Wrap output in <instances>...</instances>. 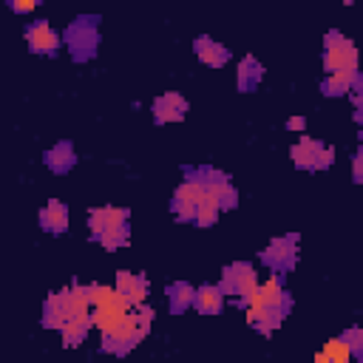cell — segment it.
I'll list each match as a JSON object with an SVG mask.
<instances>
[{
  "label": "cell",
  "mask_w": 363,
  "mask_h": 363,
  "mask_svg": "<svg viewBox=\"0 0 363 363\" xmlns=\"http://www.w3.org/2000/svg\"><path fill=\"white\" fill-rule=\"evenodd\" d=\"M289 156L298 167H306V170H326L335 162V150L312 136H301V142L292 145Z\"/></svg>",
  "instance_id": "obj_1"
},
{
  "label": "cell",
  "mask_w": 363,
  "mask_h": 363,
  "mask_svg": "<svg viewBox=\"0 0 363 363\" xmlns=\"http://www.w3.org/2000/svg\"><path fill=\"white\" fill-rule=\"evenodd\" d=\"M221 292L224 295H238L241 303H247L258 286V278H255V269L244 261H235L230 267H224V275H221Z\"/></svg>",
  "instance_id": "obj_2"
},
{
  "label": "cell",
  "mask_w": 363,
  "mask_h": 363,
  "mask_svg": "<svg viewBox=\"0 0 363 363\" xmlns=\"http://www.w3.org/2000/svg\"><path fill=\"white\" fill-rule=\"evenodd\" d=\"M65 43H68V48L74 51L77 60L91 57L96 51V26H94V20H77V23H71L68 31H65Z\"/></svg>",
  "instance_id": "obj_3"
},
{
  "label": "cell",
  "mask_w": 363,
  "mask_h": 363,
  "mask_svg": "<svg viewBox=\"0 0 363 363\" xmlns=\"http://www.w3.org/2000/svg\"><path fill=\"white\" fill-rule=\"evenodd\" d=\"M204 196V187L196 176L187 173V179L176 187V196H173V213L182 218V221H193V213H196V204L199 199Z\"/></svg>",
  "instance_id": "obj_4"
},
{
  "label": "cell",
  "mask_w": 363,
  "mask_h": 363,
  "mask_svg": "<svg viewBox=\"0 0 363 363\" xmlns=\"http://www.w3.org/2000/svg\"><path fill=\"white\" fill-rule=\"evenodd\" d=\"M264 264L272 267V269H286L298 261V238L295 235H286V238H272L269 247L261 252Z\"/></svg>",
  "instance_id": "obj_5"
},
{
  "label": "cell",
  "mask_w": 363,
  "mask_h": 363,
  "mask_svg": "<svg viewBox=\"0 0 363 363\" xmlns=\"http://www.w3.org/2000/svg\"><path fill=\"white\" fill-rule=\"evenodd\" d=\"M26 37H28L31 51H37V54H54V51L60 48V34H57L45 20L31 23L28 31H26Z\"/></svg>",
  "instance_id": "obj_6"
},
{
  "label": "cell",
  "mask_w": 363,
  "mask_h": 363,
  "mask_svg": "<svg viewBox=\"0 0 363 363\" xmlns=\"http://www.w3.org/2000/svg\"><path fill=\"white\" fill-rule=\"evenodd\" d=\"M130 306H136V303H145V298H147V278L145 275H136V272H119L116 275V286H113Z\"/></svg>",
  "instance_id": "obj_7"
},
{
  "label": "cell",
  "mask_w": 363,
  "mask_h": 363,
  "mask_svg": "<svg viewBox=\"0 0 363 363\" xmlns=\"http://www.w3.org/2000/svg\"><path fill=\"white\" fill-rule=\"evenodd\" d=\"M68 318H71V298H68V289L48 295L45 309H43V323H45L48 329H60Z\"/></svg>",
  "instance_id": "obj_8"
},
{
  "label": "cell",
  "mask_w": 363,
  "mask_h": 363,
  "mask_svg": "<svg viewBox=\"0 0 363 363\" xmlns=\"http://www.w3.org/2000/svg\"><path fill=\"white\" fill-rule=\"evenodd\" d=\"M122 224H128V210H122V207H96L88 216V227H91L94 238L99 233H105L111 227H122Z\"/></svg>",
  "instance_id": "obj_9"
},
{
  "label": "cell",
  "mask_w": 363,
  "mask_h": 363,
  "mask_svg": "<svg viewBox=\"0 0 363 363\" xmlns=\"http://www.w3.org/2000/svg\"><path fill=\"white\" fill-rule=\"evenodd\" d=\"M187 111V99L179 96V94H162L156 102H153V119L162 125V122H179Z\"/></svg>",
  "instance_id": "obj_10"
},
{
  "label": "cell",
  "mask_w": 363,
  "mask_h": 363,
  "mask_svg": "<svg viewBox=\"0 0 363 363\" xmlns=\"http://www.w3.org/2000/svg\"><path fill=\"white\" fill-rule=\"evenodd\" d=\"M323 68H326V74H332V71H354L357 68L354 45L349 43V45H340V48H326Z\"/></svg>",
  "instance_id": "obj_11"
},
{
  "label": "cell",
  "mask_w": 363,
  "mask_h": 363,
  "mask_svg": "<svg viewBox=\"0 0 363 363\" xmlns=\"http://www.w3.org/2000/svg\"><path fill=\"white\" fill-rule=\"evenodd\" d=\"M193 306H196L199 312H204V315L221 312V306H224V292H221V286H216V284L199 286V289L193 292Z\"/></svg>",
  "instance_id": "obj_12"
},
{
  "label": "cell",
  "mask_w": 363,
  "mask_h": 363,
  "mask_svg": "<svg viewBox=\"0 0 363 363\" xmlns=\"http://www.w3.org/2000/svg\"><path fill=\"white\" fill-rule=\"evenodd\" d=\"M196 57L207 65H224L230 60V51H227V45H221L210 37H196Z\"/></svg>",
  "instance_id": "obj_13"
},
{
  "label": "cell",
  "mask_w": 363,
  "mask_h": 363,
  "mask_svg": "<svg viewBox=\"0 0 363 363\" xmlns=\"http://www.w3.org/2000/svg\"><path fill=\"white\" fill-rule=\"evenodd\" d=\"M40 224H43V230H48V233H62L65 227H68V210H65V204L62 201H48L45 204V210H40Z\"/></svg>",
  "instance_id": "obj_14"
},
{
  "label": "cell",
  "mask_w": 363,
  "mask_h": 363,
  "mask_svg": "<svg viewBox=\"0 0 363 363\" xmlns=\"http://www.w3.org/2000/svg\"><path fill=\"white\" fill-rule=\"evenodd\" d=\"M88 329H91V315H71V318L60 326L62 343H65V346H79V343L85 340Z\"/></svg>",
  "instance_id": "obj_15"
},
{
  "label": "cell",
  "mask_w": 363,
  "mask_h": 363,
  "mask_svg": "<svg viewBox=\"0 0 363 363\" xmlns=\"http://www.w3.org/2000/svg\"><path fill=\"white\" fill-rule=\"evenodd\" d=\"M354 85H360L357 68H354V71H332V74L323 79V94H326V96H337V94L352 91Z\"/></svg>",
  "instance_id": "obj_16"
},
{
  "label": "cell",
  "mask_w": 363,
  "mask_h": 363,
  "mask_svg": "<svg viewBox=\"0 0 363 363\" xmlns=\"http://www.w3.org/2000/svg\"><path fill=\"white\" fill-rule=\"evenodd\" d=\"M74 162H77V156H74V147H71L68 142H60V145H54V147L45 153V164H48L54 173H65L68 167H74Z\"/></svg>",
  "instance_id": "obj_17"
},
{
  "label": "cell",
  "mask_w": 363,
  "mask_h": 363,
  "mask_svg": "<svg viewBox=\"0 0 363 363\" xmlns=\"http://www.w3.org/2000/svg\"><path fill=\"white\" fill-rule=\"evenodd\" d=\"M218 210H221V201H218L213 193H207V190H204V196H201V199H199V204H196L193 221H196L199 227H210V224L218 218Z\"/></svg>",
  "instance_id": "obj_18"
},
{
  "label": "cell",
  "mask_w": 363,
  "mask_h": 363,
  "mask_svg": "<svg viewBox=\"0 0 363 363\" xmlns=\"http://www.w3.org/2000/svg\"><path fill=\"white\" fill-rule=\"evenodd\" d=\"M261 65H258V60L255 57H244L241 62H238V88L241 91H252L255 85H258V79H261Z\"/></svg>",
  "instance_id": "obj_19"
},
{
  "label": "cell",
  "mask_w": 363,
  "mask_h": 363,
  "mask_svg": "<svg viewBox=\"0 0 363 363\" xmlns=\"http://www.w3.org/2000/svg\"><path fill=\"white\" fill-rule=\"evenodd\" d=\"M193 286L190 284H184V281H179V284H173L170 289H167V301H170V312H184L190 303H193Z\"/></svg>",
  "instance_id": "obj_20"
},
{
  "label": "cell",
  "mask_w": 363,
  "mask_h": 363,
  "mask_svg": "<svg viewBox=\"0 0 363 363\" xmlns=\"http://www.w3.org/2000/svg\"><path fill=\"white\" fill-rule=\"evenodd\" d=\"M349 357H352V349L346 346V340H343V337L329 340V343L323 346V352L318 354V360H335V363H346Z\"/></svg>",
  "instance_id": "obj_21"
},
{
  "label": "cell",
  "mask_w": 363,
  "mask_h": 363,
  "mask_svg": "<svg viewBox=\"0 0 363 363\" xmlns=\"http://www.w3.org/2000/svg\"><path fill=\"white\" fill-rule=\"evenodd\" d=\"M96 241H99L105 250H116V247L128 244V224H122V227H111V230L99 233Z\"/></svg>",
  "instance_id": "obj_22"
},
{
  "label": "cell",
  "mask_w": 363,
  "mask_h": 363,
  "mask_svg": "<svg viewBox=\"0 0 363 363\" xmlns=\"http://www.w3.org/2000/svg\"><path fill=\"white\" fill-rule=\"evenodd\" d=\"M340 337H343V340H346V346L352 349V357H360V352H363V346H360V340H363V332L354 326V329H346Z\"/></svg>",
  "instance_id": "obj_23"
},
{
  "label": "cell",
  "mask_w": 363,
  "mask_h": 363,
  "mask_svg": "<svg viewBox=\"0 0 363 363\" xmlns=\"http://www.w3.org/2000/svg\"><path fill=\"white\" fill-rule=\"evenodd\" d=\"M349 43H352V40L343 37L340 31H329V34L323 37V45H326V48H340V45H349Z\"/></svg>",
  "instance_id": "obj_24"
},
{
  "label": "cell",
  "mask_w": 363,
  "mask_h": 363,
  "mask_svg": "<svg viewBox=\"0 0 363 363\" xmlns=\"http://www.w3.org/2000/svg\"><path fill=\"white\" fill-rule=\"evenodd\" d=\"M34 6H37V0H11V9H14L17 14H28Z\"/></svg>",
  "instance_id": "obj_25"
},
{
  "label": "cell",
  "mask_w": 363,
  "mask_h": 363,
  "mask_svg": "<svg viewBox=\"0 0 363 363\" xmlns=\"http://www.w3.org/2000/svg\"><path fill=\"white\" fill-rule=\"evenodd\" d=\"M360 164H363V156L360 153H354V162H352V179L360 184L363 182V176H360Z\"/></svg>",
  "instance_id": "obj_26"
},
{
  "label": "cell",
  "mask_w": 363,
  "mask_h": 363,
  "mask_svg": "<svg viewBox=\"0 0 363 363\" xmlns=\"http://www.w3.org/2000/svg\"><path fill=\"white\" fill-rule=\"evenodd\" d=\"M286 128H289V130H303V128H306V119H303V116H292V119L286 122Z\"/></svg>",
  "instance_id": "obj_27"
},
{
  "label": "cell",
  "mask_w": 363,
  "mask_h": 363,
  "mask_svg": "<svg viewBox=\"0 0 363 363\" xmlns=\"http://www.w3.org/2000/svg\"><path fill=\"white\" fill-rule=\"evenodd\" d=\"M340 3H346V6H349V3H352V0H340Z\"/></svg>",
  "instance_id": "obj_28"
}]
</instances>
